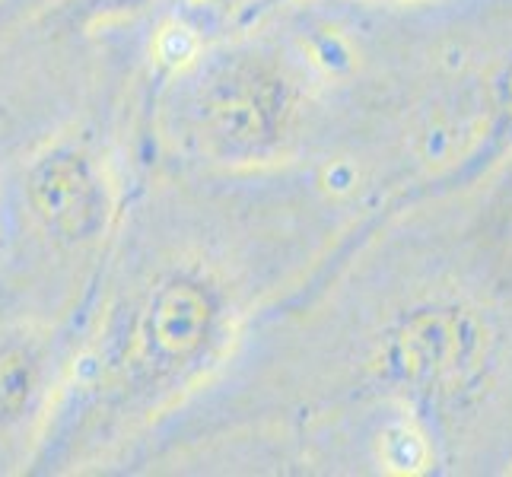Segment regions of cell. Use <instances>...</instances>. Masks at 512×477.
Here are the masks:
<instances>
[{"label":"cell","mask_w":512,"mask_h":477,"mask_svg":"<svg viewBox=\"0 0 512 477\" xmlns=\"http://www.w3.org/2000/svg\"><path fill=\"white\" fill-rule=\"evenodd\" d=\"M487 357V334L478 318L462 309L420 312L395 334V369L427 392H455L478 376Z\"/></svg>","instance_id":"cell-4"},{"label":"cell","mask_w":512,"mask_h":477,"mask_svg":"<svg viewBox=\"0 0 512 477\" xmlns=\"http://www.w3.org/2000/svg\"><path fill=\"white\" fill-rule=\"evenodd\" d=\"M226 331V299L204 274L172 271L137 296L115 338L121 388L163 392L194 373Z\"/></svg>","instance_id":"cell-1"},{"label":"cell","mask_w":512,"mask_h":477,"mask_svg":"<svg viewBox=\"0 0 512 477\" xmlns=\"http://www.w3.org/2000/svg\"><path fill=\"white\" fill-rule=\"evenodd\" d=\"M296 96L280 67L255 51L210 61L185 99V131L214 159H261L290 137Z\"/></svg>","instance_id":"cell-2"},{"label":"cell","mask_w":512,"mask_h":477,"mask_svg":"<svg viewBox=\"0 0 512 477\" xmlns=\"http://www.w3.org/2000/svg\"><path fill=\"white\" fill-rule=\"evenodd\" d=\"M32 217L61 242H90L109 220L112 198L90 153L58 147L35 159L26 175Z\"/></svg>","instance_id":"cell-3"},{"label":"cell","mask_w":512,"mask_h":477,"mask_svg":"<svg viewBox=\"0 0 512 477\" xmlns=\"http://www.w3.org/2000/svg\"><path fill=\"white\" fill-rule=\"evenodd\" d=\"M45 369L32 347L0 350V427L20 423L42 395Z\"/></svg>","instance_id":"cell-5"},{"label":"cell","mask_w":512,"mask_h":477,"mask_svg":"<svg viewBox=\"0 0 512 477\" xmlns=\"http://www.w3.org/2000/svg\"><path fill=\"white\" fill-rule=\"evenodd\" d=\"M509 93H512V83H509Z\"/></svg>","instance_id":"cell-6"}]
</instances>
